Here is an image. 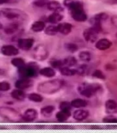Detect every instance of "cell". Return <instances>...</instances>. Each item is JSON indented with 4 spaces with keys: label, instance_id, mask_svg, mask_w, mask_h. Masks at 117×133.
I'll return each instance as SVG.
<instances>
[{
    "label": "cell",
    "instance_id": "3",
    "mask_svg": "<svg viewBox=\"0 0 117 133\" xmlns=\"http://www.w3.org/2000/svg\"><path fill=\"white\" fill-rule=\"evenodd\" d=\"M101 85L97 83H82L78 87V91L85 98H91L101 90Z\"/></svg>",
    "mask_w": 117,
    "mask_h": 133
},
{
    "label": "cell",
    "instance_id": "21",
    "mask_svg": "<svg viewBox=\"0 0 117 133\" xmlns=\"http://www.w3.org/2000/svg\"><path fill=\"white\" fill-rule=\"evenodd\" d=\"M10 95L13 99H15L19 101H22L26 97V94L25 93L23 89H17L12 90Z\"/></svg>",
    "mask_w": 117,
    "mask_h": 133
},
{
    "label": "cell",
    "instance_id": "15",
    "mask_svg": "<svg viewBox=\"0 0 117 133\" xmlns=\"http://www.w3.org/2000/svg\"><path fill=\"white\" fill-rule=\"evenodd\" d=\"M105 112L107 114L117 113V102L114 99H108L105 103Z\"/></svg>",
    "mask_w": 117,
    "mask_h": 133
},
{
    "label": "cell",
    "instance_id": "25",
    "mask_svg": "<svg viewBox=\"0 0 117 133\" xmlns=\"http://www.w3.org/2000/svg\"><path fill=\"white\" fill-rule=\"evenodd\" d=\"M71 105L73 108L80 109L85 108L88 105V102L83 98H74L71 101Z\"/></svg>",
    "mask_w": 117,
    "mask_h": 133
},
{
    "label": "cell",
    "instance_id": "35",
    "mask_svg": "<svg viewBox=\"0 0 117 133\" xmlns=\"http://www.w3.org/2000/svg\"><path fill=\"white\" fill-rule=\"evenodd\" d=\"M65 48L66 49L69 51L70 53H75L78 51L79 47L78 46L76 45V44L72 43V42H70V43H67L65 44Z\"/></svg>",
    "mask_w": 117,
    "mask_h": 133
},
{
    "label": "cell",
    "instance_id": "16",
    "mask_svg": "<svg viewBox=\"0 0 117 133\" xmlns=\"http://www.w3.org/2000/svg\"><path fill=\"white\" fill-rule=\"evenodd\" d=\"M59 33L64 35H68L72 30V25L68 22H62L57 24Z\"/></svg>",
    "mask_w": 117,
    "mask_h": 133
},
{
    "label": "cell",
    "instance_id": "14",
    "mask_svg": "<svg viewBox=\"0 0 117 133\" xmlns=\"http://www.w3.org/2000/svg\"><path fill=\"white\" fill-rule=\"evenodd\" d=\"M89 115H90V113H89L88 110L80 108V109H77L73 112L72 116L76 121H81L86 119L89 116Z\"/></svg>",
    "mask_w": 117,
    "mask_h": 133
},
{
    "label": "cell",
    "instance_id": "33",
    "mask_svg": "<svg viewBox=\"0 0 117 133\" xmlns=\"http://www.w3.org/2000/svg\"><path fill=\"white\" fill-rule=\"evenodd\" d=\"M103 122L109 124H117V118L112 114H108L103 118Z\"/></svg>",
    "mask_w": 117,
    "mask_h": 133
},
{
    "label": "cell",
    "instance_id": "8",
    "mask_svg": "<svg viewBox=\"0 0 117 133\" xmlns=\"http://www.w3.org/2000/svg\"><path fill=\"white\" fill-rule=\"evenodd\" d=\"M99 33L96 30L93 29L92 27L85 29L83 33V36L84 37L85 40L90 43H94L95 42L97 41Z\"/></svg>",
    "mask_w": 117,
    "mask_h": 133
},
{
    "label": "cell",
    "instance_id": "10",
    "mask_svg": "<svg viewBox=\"0 0 117 133\" xmlns=\"http://www.w3.org/2000/svg\"><path fill=\"white\" fill-rule=\"evenodd\" d=\"M33 85V81L29 78H21L19 79L15 83V87L17 89H28Z\"/></svg>",
    "mask_w": 117,
    "mask_h": 133
},
{
    "label": "cell",
    "instance_id": "7",
    "mask_svg": "<svg viewBox=\"0 0 117 133\" xmlns=\"http://www.w3.org/2000/svg\"><path fill=\"white\" fill-rule=\"evenodd\" d=\"M48 56V51L47 49L43 45H38L34 49L33 52V57L35 60H45Z\"/></svg>",
    "mask_w": 117,
    "mask_h": 133
},
{
    "label": "cell",
    "instance_id": "38",
    "mask_svg": "<svg viewBox=\"0 0 117 133\" xmlns=\"http://www.w3.org/2000/svg\"><path fill=\"white\" fill-rule=\"evenodd\" d=\"M92 77L94 78H96L101 79V80H105L106 77H105V75L103 73V71H101V70H95L94 72L92 73Z\"/></svg>",
    "mask_w": 117,
    "mask_h": 133
},
{
    "label": "cell",
    "instance_id": "23",
    "mask_svg": "<svg viewBox=\"0 0 117 133\" xmlns=\"http://www.w3.org/2000/svg\"><path fill=\"white\" fill-rule=\"evenodd\" d=\"M39 74L46 78H53L55 76L56 71L53 67H44L39 70Z\"/></svg>",
    "mask_w": 117,
    "mask_h": 133
},
{
    "label": "cell",
    "instance_id": "6",
    "mask_svg": "<svg viewBox=\"0 0 117 133\" xmlns=\"http://www.w3.org/2000/svg\"><path fill=\"white\" fill-rule=\"evenodd\" d=\"M2 14L6 18L11 20L19 19L25 17V13L16 8H4L2 10Z\"/></svg>",
    "mask_w": 117,
    "mask_h": 133
},
{
    "label": "cell",
    "instance_id": "24",
    "mask_svg": "<svg viewBox=\"0 0 117 133\" xmlns=\"http://www.w3.org/2000/svg\"><path fill=\"white\" fill-rule=\"evenodd\" d=\"M45 29V24L43 21H36L31 25V30L35 33H39L44 31Z\"/></svg>",
    "mask_w": 117,
    "mask_h": 133
},
{
    "label": "cell",
    "instance_id": "13",
    "mask_svg": "<svg viewBox=\"0 0 117 133\" xmlns=\"http://www.w3.org/2000/svg\"><path fill=\"white\" fill-rule=\"evenodd\" d=\"M112 45V42L107 38H101L98 39L95 43V47L100 51L107 50L111 47Z\"/></svg>",
    "mask_w": 117,
    "mask_h": 133
},
{
    "label": "cell",
    "instance_id": "20",
    "mask_svg": "<svg viewBox=\"0 0 117 133\" xmlns=\"http://www.w3.org/2000/svg\"><path fill=\"white\" fill-rule=\"evenodd\" d=\"M72 115L71 111L66 110H60L56 114V118L59 122H65L70 118Z\"/></svg>",
    "mask_w": 117,
    "mask_h": 133
},
{
    "label": "cell",
    "instance_id": "22",
    "mask_svg": "<svg viewBox=\"0 0 117 133\" xmlns=\"http://www.w3.org/2000/svg\"><path fill=\"white\" fill-rule=\"evenodd\" d=\"M19 24L17 22H12L10 24H8L4 28V33H6V35H12L18 31L19 29Z\"/></svg>",
    "mask_w": 117,
    "mask_h": 133
},
{
    "label": "cell",
    "instance_id": "43",
    "mask_svg": "<svg viewBox=\"0 0 117 133\" xmlns=\"http://www.w3.org/2000/svg\"><path fill=\"white\" fill-rule=\"evenodd\" d=\"M108 3L110 4H117V0H110Z\"/></svg>",
    "mask_w": 117,
    "mask_h": 133
},
{
    "label": "cell",
    "instance_id": "29",
    "mask_svg": "<svg viewBox=\"0 0 117 133\" xmlns=\"http://www.w3.org/2000/svg\"><path fill=\"white\" fill-rule=\"evenodd\" d=\"M79 58L82 62H90L92 60V54L88 51H83L79 54Z\"/></svg>",
    "mask_w": 117,
    "mask_h": 133
},
{
    "label": "cell",
    "instance_id": "40",
    "mask_svg": "<svg viewBox=\"0 0 117 133\" xmlns=\"http://www.w3.org/2000/svg\"><path fill=\"white\" fill-rule=\"evenodd\" d=\"M46 3H47V1H45V0H37V1H35L33 4L36 6L37 7H44L46 6Z\"/></svg>",
    "mask_w": 117,
    "mask_h": 133
},
{
    "label": "cell",
    "instance_id": "1",
    "mask_svg": "<svg viewBox=\"0 0 117 133\" xmlns=\"http://www.w3.org/2000/svg\"><path fill=\"white\" fill-rule=\"evenodd\" d=\"M64 5L68 8L72 18L76 22H83L88 19L82 3L79 0H64Z\"/></svg>",
    "mask_w": 117,
    "mask_h": 133
},
{
    "label": "cell",
    "instance_id": "26",
    "mask_svg": "<svg viewBox=\"0 0 117 133\" xmlns=\"http://www.w3.org/2000/svg\"><path fill=\"white\" fill-rule=\"evenodd\" d=\"M59 70L61 74L64 76H72L76 74V69L69 67V66H62L61 68H60Z\"/></svg>",
    "mask_w": 117,
    "mask_h": 133
},
{
    "label": "cell",
    "instance_id": "12",
    "mask_svg": "<svg viewBox=\"0 0 117 133\" xmlns=\"http://www.w3.org/2000/svg\"><path fill=\"white\" fill-rule=\"evenodd\" d=\"M1 53L6 56H15L19 54V50L13 45H4L1 48Z\"/></svg>",
    "mask_w": 117,
    "mask_h": 133
},
{
    "label": "cell",
    "instance_id": "41",
    "mask_svg": "<svg viewBox=\"0 0 117 133\" xmlns=\"http://www.w3.org/2000/svg\"><path fill=\"white\" fill-rule=\"evenodd\" d=\"M111 22L113 24L114 26H115L117 28V15H114L111 17Z\"/></svg>",
    "mask_w": 117,
    "mask_h": 133
},
{
    "label": "cell",
    "instance_id": "9",
    "mask_svg": "<svg viewBox=\"0 0 117 133\" xmlns=\"http://www.w3.org/2000/svg\"><path fill=\"white\" fill-rule=\"evenodd\" d=\"M35 43L33 38H21L17 42V45L23 51H29L32 49Z\"/></svg>",
    "mask_w": 117,
    "mask_h": 133
},
{
    "label": "cell",
    "instance_id": "45",
    "mask_svg": "<svg viewBox=\"0 0 117 133\" xmlns=\"http://www.w3.org/2000/svg\"><path fill=\"white\" fill-rule=\"evenodd\" d=\"M45 1H47V0H45Z\"/></svg>",
    "mask_w": 117,
    "mask_h": 133
},
{
    "label": "cell",
    "instance_id": "28",
    "mask_svg": "<svg viewBox=\"0 0 117 133\" xmlns=\"http://www.w3.org/2000/svg\"><path fill=\"white\" fill-rule=\"evenodd\" d=\"M44 32L47 35H50V36H54V35H57L59 31H58L57 25H49L47 27H45Z\"/></svg>",
    "mask_w": 117,
    "mask_h": 133
},
{
    "label": "cell",
    "instance_id": "32",
    "mask_svg": "<svg viewBox=\"0 0 117 133\" xmlns=\"http://www.w3.org/2000/svg\"><path fill=\"white\" fill-rule=\"evenodd\" d=\"M11 64L15 67L17 68H21L23 66H24L26 63H25L24 60L21 58H14L12 59L11 60Z\"/></svg>",
    "mask_w": 117,
    "mask_h": 133
},
{
    "label": "cell",
    "instance_id": "19",
    "mask_svg": "<svg viewBox=\"0 0 117 133\" xmlns=\"http://www.w3.org/2000/svg\"><path fill=\"white\" fill-rule=\"evenodd\" d=\"M64 15L62 14V12H52L49 16L48 17V21L52 24H58L61 22L63 19Z\"/></svg>",
    "mask_w": 117,
    "mask_h": 133
},
{
    "label": "cell",
    "instance_id": "27",
    "mask_svg": "<svg viewBox=\"0 0 117 133\" xmlns=\"http://www.w3.org/2000/svg\"><path fill=\"white\" fill-rule=\"evenodd\" d=\"M55 110V108L53 105H47L41 109V114L44 117H50Z\"/></svg>",
    "mask_w": 117,
    "mask_h": 133
},
{
    "label": "cell",
    "instance_id": "42",
    "mask_svg": "<svg viewBox=\"0 0 117 133\" xmlns=\"http://www.w3.org/2000/svg\"><path fill=\"white\" fill-rule=\"evenodd\" d=\"M10 2V0H0V5L8 4Z\"/></svg>",
    "mask_w": 117,
    "mask_h": 133
},
{
    "label": "cell",
    "instance_id": "17",
    "mask_svg": "<svg viewBox=\"0 0 117 133\" xmlns=\"http://www.w3.org/2000/svg\"><path fill=\"white\" fill-rule=\"evenodd\" d=\"M46 8L48 10L52 11V12H63L64 8L62 7L61 4L57 1H49L46 3Z\"/></svg>",
    "mask_w": 117,
    "mask_h": 133
},
{
    "label": "cell",
    "instance_id": "4",
    "mask_svg": "<svg viewBox=\"0 0 117 133\" xmlns=\"http://www.w3.org/2000/svg\"><path fill=\"white\" fill-rule=\"evenodd\" d=\"M39 68L38 64L35 62L26 64L22 67L18 69V73L21 78H33L37 76L39 74Z\"/></svg>",
    "mask_w": 117,
    "mask_h": 133
},
{
    "label": "cell",
    "instance_id": "36",
    "mask_svg": "<svg viewBox=\"0 0 117 133\" xmlns=\"http://www.w3.org/2000/svg\"><path fill=\"white\" fill-rule=\"evenodd\" d=\"M50 64L52 67H53L54 69H59L62 66H64L63 60H52L50 62Z\"/></svg>",
    "mask_w": 117,
    "mask_h": 133
},
{
    "label": "cell",
    "instance_id": "39",
    "mask_svg": "<svg viewBox=\"0 0 117 133\" xmlns=\"http://www.w3.org/2000/svg\"><path fill=\"white\" fill-rule=\"evenodd\" d=\"M10 89V84L7 81L0 82V91H7Z\"/></svg>",
    "mask_w": 117,
    "mask_h": 133
},
{
    "label": "cell",
    "instance_id": "34",
    "mask_svg": "<svg viewBox=\"0 0 117 133\" xmlns=\"http://www.w3.org/2000/svg\"><path fill=\"white\" fill-rule=\"evenodd\" d=\"M76 71V74L80 75V76H85L88 74V66L85 64H82L78 66V68L75 69Z\"/></svg>",
    "mask_w": 117,
    "mask_h": 133
},
{
    "label": "cell",
    "instance_id": "2",
    "mask_svg": "<svg viewBox=\"0 0 117 133\" xmlns=\"http://www.w3.org/2000/svg\"><path fill=\"white\" fill-rule=\"evenodd\" d=\"M64 85L65 83L63 80L52 79L39 83L37 86V90L45 94H52L61 89Z\"/></svg>",
    "mask_w": 117,
    "mask_h": 133
},
{
    "label": "cell",
    "instance_id": "5",
    "mask_svg": "<svg viewBox=\"0 0 117 133\" xmlns=\"http://www.w3.org/2000/svg\"><path fill=\"white\" fill-rule=\"evenodd\" d=\"M0 116L12 122H17L22 119V116L16 110L10 107H0Z\"/></svg>",
    "mask_w": 117,
    "mask_h": 133
},
{
    "label": "cell",
    "instance_id": "18",
    "mask_svg": "<svg viewBox=\"0 0 117 133\" xmlns=\"http://www.w3.org/2000/svg\"><path fill=\"white\" fill-rule=\"evenodd\" d=\"M108 17H109V15L107 13L105 12H101L97 13L94 15L92 17H91L90 22L91 24H95V23H101L102 24L103 22L107 20Z\"/></svg>",
    "mask_w": 117,
    "mask_h": 133
},
{
    "label": "cell",
    "instance_id": "31",
    "mask_svg": "<svg viewBox=\"0 0 117 133\" xmlns=\"http://www.w3.org/2000/svg\"><path fill=\"white\" fill-rule=\"evenodd\" d=\"M28 99L34 103H41L43 101V97L41 94L37 93H31L28 96Z\"/></svg>",
    "mask_w": 117,
    "mask_h": 133
},
{
    "label": "cell",
    "instance_id": "37",
    "mask_svg": "<svg viewBox=\"0 0 117 133\" xmlns=\"http://www.w3.org/2000/svg\"><path fill=\"white\" fill-rule=\"evenodd\" d=\"M72 105L71 102L63 101L60 103L59 104V110H66V111H71L72 110Z\"/></svg>",
    "mask_w": 117,
    "mask_h": 133
},
{
    "label": "cell",
    "instance_id": "44",
    "mask_svg": "<svg viewBox=\"0 0 117 133\" xmlns=\"http://www.w3.org/2000/svg\"><path fill=\"white\" fill-rule=\"evenodd\" d=\"M2 24H0V29H2Z\"/></svg>",
    "mask_w": 117,
    "mask_h": 133
},
{
    "label": "cell",
    "instance_id": "11",
    "mask_svg": "<svg viewBox=\"0 0 117 133\" xmlns=\"http://www.w3.org/2000/svg\"><path fill=\"white\" fill-rule=\"evenodd\" d=\"M38 116V112L35 109L29 108L24 112L22 115V119L26 122H32L35 121Z\"/></svg>",
    "mask_w": 117,
    "mask_h": 133
},
{
    "label": "cell",
    "instance_id": "30",
    "mask_svg": "<svg viewBox=\"0 0 117 133\" xmlns=\"http://www.w3.org/2000/svg\"><path fill=\"white\" fill-rule=\"evenodd\" d=\"M63 61H64V66H69V67H72L77 64V60L73 56L66 57L63 60Z\"/></svg>",
    "mask_w": 117,
    "mask_h": 133
}]
</instances>
